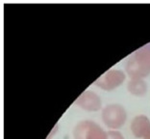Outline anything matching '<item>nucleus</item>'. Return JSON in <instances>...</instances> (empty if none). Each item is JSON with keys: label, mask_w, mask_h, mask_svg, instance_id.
Here are the masks:
<instances>
[{"label": "nucleus", "mask_w": 150, "mask_h": 139, "mask_svg": "<svg viewBox=\"0 0 150 139\" xmlns=\"http://www.w3.org/2000/svg\"><path fill=\"white\" fill-rule=\"evenodd\" d=\"M76 139H107V134L93 122H82L74 130Z\"/></svg>", "instance_id": "f03ea898"}, {"label": "nucleus", "mask_w": 150, "mask_h": 139, "mask_svg": "<svg viewBox=\"0 0 150 139\" xmlns=\"http://www.w3.org/2000/svg\"><path fill=\"white\" fill-rule=\"evenodd\" d=\"M128 73L132 76H144L150 72V48L145 46L144 48L136 54L129 61L127 66Z\"/></svg>", "instance_id": "f257e3e1"}, {"label": "nucleus", "mask_w": 150, "mask_h": 139, "mask_svg": "<svg viewBox=\"0 0 150 139\" xmlns=\"http://www.w3.org/2000/svg\"><path fill=\"white\" fill-rule=\"evenodd\" d=\"M126 114L120 105H109L103 111V120L110 128H119L124 124Z\"/></svg>", "instance_id": "7ed1b4c3"}, {"label": "nucleus", "mask_w": 150, "mask_h": 139, "mask_svg": "<svg viewBox=\"0 0 150 139\" xmlns=\"http://www.w3.org/2000/svg\"><path fill=\"white\" fill-rule=\"evenodd\" d=\"M144 139H150V133L146 135V136H144Z\"/></svg>", "instance_id": "1a4fd4ad"}, {"label": "nucleus", "mask_w": 150, "mask_h": 139, "mask_svg": "<svg viewBox=\"0 0 150 139\" xmlns=\"http://www.w3.org/2000/svg\"><path fill=\"white\" fill-rule=\"evenodd\" d=\"M76 103L81 107L86 108L87 110H98L100 107V100L96 95L90 91H87L81 95L79 99L76 101Z\"/></svg>", "instance_id": "39448f33"}, {"label": "nucleus", "mask_w": 150, "mask_h": 139, "mask_svg": "<svg viewBox=\"0 0 150 139\" xmlns=\"http://www.w3.org/2000/svg\"><path fill=\"white\" fill-rule=\"evenodd\" d=\"M131 128L135 136H146L150 133V123L145 116H138L133 120Z\"/></svg>", "instance_id": "423d86ee"}, {"label": "nucleus", "mask_w": 150, "mask_h": 139, "mask_svg": "<svg viewBox=\"0 0 150 139\" xmlns=\"http://www.w3.org/2000/svg\"><path fill=\"white\" fill-rule=\"evenodd\" d=\"M145 90V83L142 80L134 79L129 82V91L134 95H144Z\"/></svg>", "instance_id": "0eeeda50"}, {"label": "nucleus", "mask_w": 150, "mask_h": 139, "mask_svg": "<svg viewBox=\"0 0 150 139\" xmlns=\"http://www.w3.org/2000/svg\"><path fill=\"white\" fill-rule=\"evenodd\" d=\"M124 80V73L119 71H111L107 73H105L103 76L99 77L95 83L99 85L101 88L106 90L112 89L115 87H117L122 81Z\"/></svg>", "instance_id": "20e7f679"}, {"label": "nucleus", "mask_w": 150, "mask_h": 139, "mask_svg": "<svg viewBox=\"0 0 150 139\" xmlns=\"http://www.w3.org/2000/svg\"><path fill=\"white\" fill-rule=\"evenodd\" d=\"M107 139H123V138H122V136L118 133L111 131L110 133L107 134Z\"/></svg>", "instance_id": "6e6552de"}]
</instances>
